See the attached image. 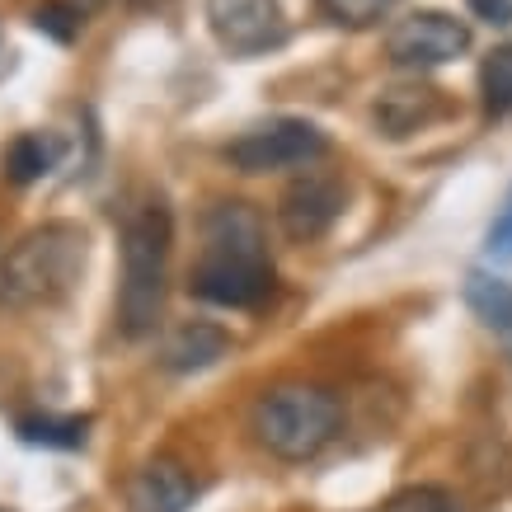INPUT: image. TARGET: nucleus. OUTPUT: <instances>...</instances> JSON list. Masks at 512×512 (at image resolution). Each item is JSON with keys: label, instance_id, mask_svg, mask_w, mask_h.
I'll list each match as a JSON object with an SVG mask.
<instances>
[{"label": "nucleus", "instance_id": "22", "mask_svg": "<svg viewBox=\"0 0 512 512\" xmlns=\"http://www.w3.org/2000/svg\"><path fill=\"white\" fill-rule=\"evenodd\" d=\"M0 296H5V259H0Z\"/></svg>", "mask_w": 512, "mask_h": 512}, {"label": "nucleus", "instance_id": "15", "mask_svg": "<svg viewBox=\"0 0 512 512\" xmlns=\"http://www.w3.org/2000/svg\"><path fill=\"white\" fill-rule=\"evenodd\" d=\"M480 94L489 118H508L512 113V43L494 47L480 66Z\"/></svg>", "mask_w": 512, "mask_h": 512}, {"label": "nucleus", "instance_id": "17", "mask_svg": "<svg viewBox=\"0 0 512 512\" xmlns=\"http://www.w3.org/2000/svg\"><path fill=\"white\" fill-rule=\"evenodd\" d=\"M390 5L395 0H320V10L343 29H372L376 19L390 15Z\"/></svg>", "mask_w": 512, "mask_h": 512}, {"label": "nucleus", "instance_id": "19", "mask_svg": "<svg viewBox=\"0 0 512 512\" xmlns=\"http://www.w3.org/2000/svg\"><path fill=\"white\" fill-rule=\"evenodd\" d=\"M466 10L484 24H494V29H508L512 24V0H466Z\"/></svg>", "mask_w": 512, "mask_h": 512}, {"label": "nucleus", "instance_id": "2", "mask_svg": "<svg viewBox=\"0 0 512 512\" xmlns=\"http://www.w3.org/2000/svg\"><path fill=\"white\" fill-rule=\"evenodd\" d=\"M170 207L146 202L123 226V287H118V329L141 339L160 325L165 311V278H170Z\"/></svg>", "mask_w": 512, "mask_h": 512}, {"label": "nucleus", "instance_id": "18", "mask_svg": "<svg viewBox=\"0 0 512 512\" xmlns=\"http://www.w3.org/2000/svg\"><path fill=\"white\" fill-rule=\"evenodd\" d=\"M386 512H466V508H461V498H451L447 489L419 484V489H404V494L390 498Z\"/></svg>", "mask_w": 512, "mask_h": 512}, {"label": "nucleus", "instance_id": "3", "mask_svg": "<svg viewBox=\"0 0 512 512\" xmlns=\"http://www.w3.org/2000/svg\"><path fill=\"white\" fill-rule=\"evenodd\" d=\"M90 240L71 221H47L5 254V301L15 306H57L80 287Z\"/></svg>", "mask_w": 512, "mask_h": 512}, {"label": "nucleus", "instance_id": "6", "mask_svg": "<svg viewBox=\"0 0 512 512\" xmlns=\"http://www.w3.org/2000/svg\"><path fill=\"white\" fill-rule=\"evenodd\" d=\"M466 47H470V29L461 24V19L442 15V10H419V15L400 19V24L386 33L390 62H395V66H409V71L456 62Z\"/></svg>", "mask_w": 512, "mask_h": 512}, {"label": "nucleus", "instance_id": "9", "mask_svg": "<svg viewBox=\"0 0 512 512\" xmlns=\"http://www.w3.org/2000/svg\"><path fill=\"white\" fill-rule=\"evenodd\" d=\"M127 512H188L193 498H198V484L179 461L170 456H156L127 480L123 489Z\"/></svg>", "mask_w": 512, "mask_h": 512}, {"label": "nucleus", "instance_id": "16", "mask_svg": "<svg viewBox=\"0 0 512 512\" xmlns=\"http://www.w3.org/2000/svg\"><path fill=\"white\" fill-rule=\"evenodd\" d=\"M85 5H76V0H47V5H38L33 10V29L47 33V38H57V43H71L80 33V24H85Z\"/></svg>", "mask_w": 512, "mask_h": 512}, {"label": "nucleus", "instance_id": "7", "mask_svg": "<svg viewBox=\"0 0 512 512\" xmlns=\"http://www.w3.org/2000/svg\"><path fill=\"white\" fill-rule=\"evenodd\" d=\"M207 24L231 57H259L287 38L278 0H207Z\"/></svg>", "mask_w": 512, "mask_h": 512}, {"label": "nucleus", "instance_id": "4", "mask_svg": "<svg viewBox=\"0 0 512 512\" xmlns=\"http://www.w3.org/2000/svg\"><path fill=\"white\" fill-rule=\"evenodd\" d=\"M254 433L278 461H311L339 433V400L306 381L273 386L254 404Z\"/></svg>", "mask_w": 512, "mask_h": 512}, {"label": "nucleus", "instance_id": "14", "mask_svg": "<svg viewBox=\"0 0 512 512\" xmlns=\"http://www.w3.org/2000/svg\"><path fill=\"white\" fill-rule=\"evenodd\" d=\"M52 165H57V141L43 137V132L15 137L10 151H5V179H10V184H33V179H43Z\"/></svg>", "mask_w": 512, "mask_h": 512}, {"label": "nucleus", "instance_id": "10", "mask_svg": "<svg viewBox=\"0 0 512 512\" xmlns=\"http://www.w3.org/2000/svg\"><path fill=\"white\" fill-rule=\"evenodd\" d=\"M226 348H231L226 329L193 320V325H179L170 339L160 343V367H165V372H202V367L221 362Z\"/></svg>", "mask_w": 512, "mask_h": 512}, {"label": "nucleus", "instance_id": "5", "mask_svg": "<svg viewBox=\"0 0 512 512\" xmlns=\"http://www.w3.org/2000/svg\"><path fill=\"white\" fill-rule=\"evenodd\" d=\"M325 156H329V137L306 118H268V123L249 127L226 146V160L240 174L306 170V165Z\"/></svg>", "mask_w": 512, "mask_h": 512}, {"label": "nucleus", "instance_id": "8", "mask_svg": "<svg viewBox=\"0 0 512 512\" xmlns=\"http://www.w3.org/2000/svg\"><path fill=\"white\" fill-rule=\"evenodd\" d=\"M339 217H343V184L334 174H320V170H306L278 202L282 231L292 240H301V245L320 240Z\"/></svg>", "mask_w": 512, "mask_h": 512}, {"label": "nucleus", "instance_id": "20", "mask_svg": "<svg viewBox=\"0 0 512 512\" xmlns=\"http://www.w3.org/2000/svg\"><path fill=\"white\" fill-rule=\"evenodd\" d=\"M489 249H494V254H512V198H508V207L498 212L494 231H489Z\"/></svg>", "mask_w": 512, "mask_h": 512}, {"label": "nucleus", "instance_id": "13", "mask_svg": "<svg viewBox=\"0 0 512 512\" xmlns=\"http://www.w3.org/2000/svg\"><path fill=\"white\" fill-rule=\"evenodd\" d=\"M466 306L480 315L494 334L512 339V282L489 278V273H470L466 278Z\"/></svg>", "mask_w": 512, "mask_h": 512}, {"label": "nucleus", "instance_id": "1", "mask_svg": "<svg viewBox=\"0 0 512 512\" xmlns=\"http://www.w3.org/2000/svg\"><path fill=\"white\" fill-rule=\"evenodd\" d=\"M193 292L212 306H259L273 296V259L264 245V217L249 202H217L202 217V259Z\"/></svg>", "mask_w": 512, "mask_h": 512}, {"label": "nucleus", "instance_id": "12", "mask_svg": "<svg viewBox=\"0 0 512 512\" xmlns=\"http://www.w3.org/2000/svg\"><path fill=\"white\" fill-rule=\"evenodd\" d=\"M15 433L29 442V447H57V451H76L85 447L90 437V419H76V414H24L15 423Z\"/></svg>", "mask_w": 512, "mask_h": 512}, {"label": "nucleus", "instance_id": "21", "mask_svg": "<svg viewBox=\"0 0 512 512\" xmlns=\"http://www.w3.org/2000/svg\"><path fill=\"white\" fill-rule=\"evenodd\" d=\"M132 10H156V5H165V0H127Z\"/></svg>", "mask_w": 512, "mask_h": 512}, {"label": "nucleus", "instance_id": "11", "mask_svg": "<svg viewBox=\"0 0 512 512\" xmlns=\"http://www.w3.org/2000/svg\"><path fill=\"white\" fill-rule=\"evenodd\" d=\"M437 113H442V99L437 90H386L376 99V127L386 132V137H409V132H419L423 123H433Z\"/></svg>", "mask_w": 512, "mask_h": 512}]
</instances>
